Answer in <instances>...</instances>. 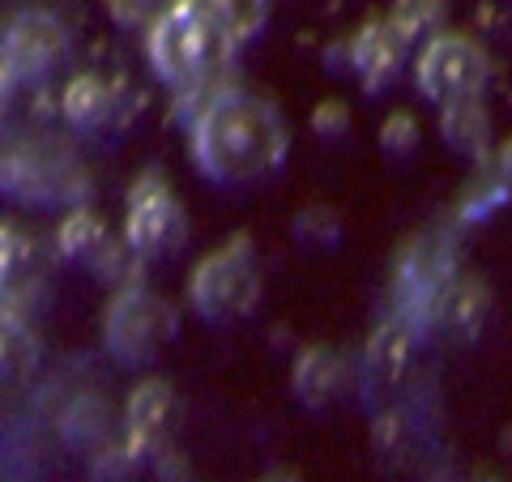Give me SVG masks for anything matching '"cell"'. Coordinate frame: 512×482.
Returning <instances> with one entry per match:
<instances>
[{
    "instance_id": "1",
    "label": "cell",
    "mask_w": 512,
    "mask_h": 482,
    "mask_svg": "<svg viewBox=\"0 0 512 482\" xmlns=\"http://www.w3.org/2000/svg\"><path fill=\"white\" fill-rule=\"evenodd\" d=\"M291 133L282 111L244 86H218L188 120V154L222 188L256 184L286 163Z\"/></svg>"
},
{
    "instance_id": "2",
    "label": "cell",
    "mask_w": 512,
    "mask_h": 482,
    "mask_svg": "<svg viewBox=\"0 0 512 482\" xmlns=\"http://www.w3.org/2000/svg\"><path fill=\"white\" fill-rule=\"evenodd\" d=\"M235 43L192 5V0H175L167 13H158L150 35H146V56L158 82L171 90H201L210 77L227 64Z\"/></svg>"
},
{
    "instance_id": "3",
    "label": "cell",
    "mask_w": 512,
    "mask_h": 482,
    "mask_svg": "<svg viewBox=\"0 0 512 482\" xmlns=\"http://www.w3.org/2000/svg\"><path fill=\"white\" fill-rule=\"evenodd\" d=\"M261 261H256V248L248 235L227 239L218 252L201 256L197 269L188 273V303L205 325L227 329L235 320H244L256 312L261 303Z\"/></svg>"
},
{
    "instance_id": "4",
    "label": "cell",
    "mask_w": 512,
    "mask_h": 482,
    "mask_svg": "<svg viewBox=\"0 0 512 482\" xmlns=\"http://www.w3.org/2000/svg\"><path fill=\"white\" fill-rule=\"evenodd\" d=\"M180 333V312L163 295H154L141 282H124L111 295L103 312V342L107 355L120 367H146L175 342Z\"/></svg>"
},
{
    "instance_id": "5",
    "label": "cell",
    "mask_w": 512,
    "mask_h": 482,
    "mask_svg": "<svg viewBox=\"0 0 512 482\" xmlns=\"http://www.w3.org/2000/svg\"><path fill=\"white\" fill-rule=\"evenodd\" d=\"M491 82V60L470 35H436L423 43L414 60V86L431 107H448L461 99H483Z\"/></svg>"
},
{
    "instance_id": "6",
    "label": "cell",
    "mask_w": 512,
    "mask_h": 482,
    "mask_svg": "<svg viewBox=\"0 0 512 482\" xmlns=\"http://www.w3.org/2000/svg\"><path fill=\"white\" fill-rule=\"evenodd\" d=\"M124 239L141 261H163L180 252L188 239V214L184 201L171 192V184L158 171H146L128 188L124 201Z\"/></svg>"
},
{
    "instance_id": "7",
    "label": "cell",
    "mask_w": 512,
    "mask_h": 482,
    "mask_svg": "<svg viewBox=\"0 0 512 482\" xmlns=\"http://www.w3.org/2000/svg\"><path fill=\"white\" fill-rule=\"evenodd\" d=\"M64 52H69V30L56 18L52 9H22L13 13L5 26V39H0V73H5V86H39L47 82Z\"/></svg>"
},
{
    "instance_id": "8",
    "label": "cell",
    "mask_w": 512,
    "mask_h": 482,
    "mask_svg": "<svg viewBox=\"0 0 512 482\" xmlns=\"http://www.w3.org/2000/svg\"><path fill=\"white\" fill-rule=\"evenodd\" d=\"M77 188H82V167L56 146V137L22 141L5 158V192H13L18 201L60 205L73 201Z\"/></svg>"
},
{
    "instance_id": "9",
    "label": "cell",
    "mask_w": 512,
    "mask_h": 482,
    "mask_svg": "<svg viewBox=\"0 0 512 482\" xmlns=\"http://www.w3.org/2000/svg\"><path fill=\"white\" fill-rule=\"evenodd\" d=\"M56 252L64 256V261H77L86 269H99V273H116L120 256H137L133 248H128V239L111 235V227L90 210V205H73V210L60 218Z\"/></svg>"
},
{
    "instance_id": "10",
    "label": "cell",
    "mask_w": 512,
    "mask_h": 482,
    "mask_svg": "<svg viewBox=\"0 0 512 482\" xmlns=\"http://www.w3.org/2000/svg\"><path fill=\"white\" fill-rule=\"evenodd\" d=\"M414 35L397 22V18H384V22H367L359 26L355 39H346L350 47V69L359 73L363 90H380L393 82V73L406 64V52H410Z\"/></svg>"
},
{
    "instance_id": "11",
    "label": "cell",
    "mask_w": 512,
    "mask_h": 482,
    "mask_svg": "<svg viewBox=\"0 0 512 482\" xmlns=\"http://www.w3.org/2000/svg\"><path fill=\"white\" fill-rule=\"evenodd\" d=\"M419 337L423 333L397 312L389 320H380L376 333L367 337V346H363V367H359L363 389H397V384L410 376Z\"/></svg>"
},
{
    "instance_id": "12",
    "label": "cell",
    "mask_w": 512,
    "mask_h": 482,
    "mask_svg": "<svg viewBox=\"0 0 512 482\" xmlns=\"http://www.w3.org/2000/svg\"><path fill=\"white\" fill-rule=\"evenodd\" d=\"M175 427V389L167 380L146 376L124 401V440L137 457L154 453Z\"/></svg>"
},
{
    "instance_id": "13",
    "label": "cell",
    "mask_w": 512,
    "mask_h": 482,
    "mask_svg": "<svg viewBox=\"0 0 512 482\" xmlns=\"http://www.w3.org/2000/svg\"><path fill=\"white\" fill-rule=\"evenodd\" d=\"M350 363L333 346H308L299 350V359L291 367V393L299 397V406L308 410H329L333 401H342L350 393Z\"/></svg>"
},
{
    "instance_id": "14",
    "label": "cell",
    "mask_w": 512,
    "mask_h": 482,
    "mask_svg": "<svg viewBox=\"0 0 512 482\" xmlns=\"http://www.w3.org/2000/svg\"><path fill=\"white\" fill-rule=\"evenodd\" d=\"M487 316H491L487 282L474 278V273H457V278L444 286V295H440L436 325L453 337V342H474V337L487 329Z\"/></svg>"
},
{
    "instance_id": "15",
    "label": "cell",
    "mask_w": 512,
    "mask_h": 482,
    "mask_svg": "<svg viewBox=\"0 0 512 482\" xmlns=\"http://www.w3.org/2000/svg\"><path fill=\"white\" fill-rule=\"evenodd\" d=\"M60 111L77 133H99L116 116V86L99 73H77L60 94Z\"/></svg>"
},
{
    "instance_id": "16",
    "label": "cell",
    "mask_w": 512,
    "mask_h": 482,
    "mask_svg": "<svg viewBox=\"0 0 512 482\" xmlns=\"http://www.w3.org/2000/svg\"><path fill=\"white\" fill-rule=\"evenodd\" d=\"M440 137L448 141V150L466 154V158H483L491 146V120L483 99H461L440 107Z\"/></svg>"
},
{
    "instance_id": "17",
    "label": "cell",
    "mask_w": 512,
    "mask_h": 482,
    "mask_svg": "<svg viewBox=\"0 0 512 482\" xmlns=\"http://www.w3.org/2000/svg\"><path fill=\"white\" fill-rule=\"evenodd\" d=\"M60 436L69 448H90V453H99V448L111 440V410L94 393L73 397L69 410L60 414Z\"/></svg>"
},
{
    "instance_id": "18",
    "label": "cell",
    "mask_w": 512,
    "mask_h": 482,
    "mask_svg": "<svg viewBox=\"0 0 512 482\" xmlns=\"http://www.w3.org/2000/svg\"><path fill=\"white\" fill-rule=\"evenodd\" d=\"M205 18H210L235 47L252 39L265 22V0H192Z\"/></svg>"
},
{
    "instance_id": "19",
    "label": "cell",
    "mask_w": 512,
    "mask_h": 482,
    "mask_svg": "<svg viewBox=\"0 0 512 482\" xmlns=\"http://www.w3.org/2000/svg\"><path fill=\"white\" fill-rule=\"evenodd\" d=\"M338 218H333L325 205H308V210H299V218H295V239L303 248H329L333 239H338Z\"/></svg>"
},
{
    "instance_id": "20",
    "label": "cell",
    "mask_w": 512,
    "mask_h": 482,
    "mask_svg": "<svg viewBox=\"0 0 512 482\" xmlns=\"http://www.w3.org/2000/svg\"><path fill=\"white\" fill-rule=\"evenodd\" d=\"M380 150L389 154V158H410L414 150H419V124H414V116L397 111V116L384 120V128H380Z\"/></svg>"
},
{
    "instance_id": "21",
    "label": "cell",
    "mask_w": 512,
    "mask_h": 482,
    "mask_svg": "<svg viewBox=\"0 0 512 482\" xmlns=\"http://www.w3.org/2000/svg\"><path fill=\"white\" fill-rule=\"evenodd\" d=\"M312 128H316V133H325V137L346 133V107H342V103H325V107H316Z\"/></svg>"
},
{
    "instance_id": "22",
    "label": "cell",
    "mask_w": 512,
    "mask_h": 482,
    "mask_svg": "<svg viewBox=\"0 0 512 482\" xmlns=\"http://www.w3.org/2000/svg\"><path fill=\"white\" fill-rule=\"evenodd\" d=\"M495 175H500V180L508 184V192H512V141H508L500 154H495Z\"/></svg>"
}]
</instances>
